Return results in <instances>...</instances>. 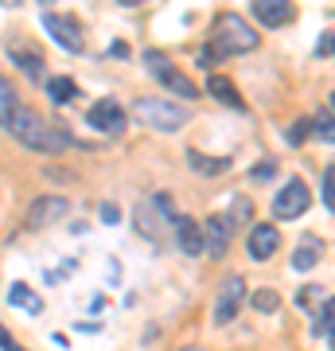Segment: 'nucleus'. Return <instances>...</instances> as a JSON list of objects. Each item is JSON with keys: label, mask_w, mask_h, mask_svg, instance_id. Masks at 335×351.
Masks as SVG:
<instances>
[{"label": "nucleus", "mask_w": 335, "mask_h": 351, "mask_svg": "<svg viewBox=\"0 0 335 351\" xmlns=\"http://www.w3.org/2000/svg\"><path fill=\"white\" fill-rule=\"evenodd\" d=\"M101 219H106V223H117V219H121V211H117L113 203H106V207H101Z\"/></svg>", "instance_id": "nucleus-30"}, {"label": "nucleus", "mask_w": 335, "mask_h": 351, "mask_svg": "<svg viewBox=\"0 0 335 351\" xmlns=\"http://www.w3.org/2000/svg\"><path fill=\"white\" fill-rule=\"evenodd\" d=\"M184 351H199V348H184Z\"/></svg>", "instance_id": "nucleus-33"}, {"label": "nucleus", "mask_w": 335, "mask_h": 351, "mask_svg": "<svg viewBox=\"0 0 335 351\" xmlns=\"http://www.w3.org/2000/svg\"><path fill=\"white\" fill-rule=\"evenodd\" d=\"M242 297H246V277H230L223 285V293H219V304H214V324H230L238 316V304H242Z\"/></svg>", "instance_id": "nucleus-8"}, {"label": "nucleus", "mask_w": 335, "mask_h": 351, "mask_svg": "<svg viewBox=\"0 0 335 351\" xmlns=\"http://www.w3.org/2000/svg\"><path fill=\"white\" fill-rule=\"evenodd\" d=\"M297 301H300V304H316V301H323V289H320V285H304V289L297 293Z\"/></svg>", "instance_id": "nucleus-27"}, {"label": "nucleus", "mask_w": 335, "mask_h": 351, "mask_svg": "<svg viewBox=\"0 0 335 351\" xmlns=\"http://www.w3.org/2000/svg\"><path fill=\"white\" fill-rule=\"evenodd\" d=\"M308 188H304V180H288L285 188L277 191V199H273V215L277 219H297V215L308 211Z\"/></svg>", "instance_id": "nucleus-4"}, {"label": "nucleus", "mask_w": 335, "mask_h": 351, "mask_svg": "<svg viewBox=\"0 0 335 351\" xmlns=\"http://www.w3.org/2000/svg\"><path fill=\"white\" fill-rule=\"evenodd\" d=\"M133 113H137L145 125L160 129V133H172V129L187 125L184 106H172V101H160V98H137L133 101Z\"/></svg>", "instance_id": "nucleus-3"}, {"label": "nucleus", "mask_w": 335, "mask_h": 351, "mask_svg": "<svg viewBox=\"0 0 335 351\" xmlns=\"http://www.w3.org/2000/svg\"><path fill=\"white\" fill-rule=\"evenodd\" d=\"M277 304H281V297H277L273 289H258L253 293V308L258 313H277Z\"/></svg>", "instance_id": "nucleus-21"}, {"label": "nucleus", "mask_w": 335, "mask_h": 351, "mask_svg": "<svg viewBox=\"0 0 335 351\" xmlns=\"http://www.w3.org/2000/svg\"><path fill=\"white\" fill-rule=\"evenodd\" d=\"M16 106V90L8 86V78H0V121L8 117V110Z\"/></svg>", "instance_id": "nucleus-22"}, {"label": "nucleus", "mask_w": 335, "mask_h": 351, "mask_svg": "<svg viewBox=\"0 0 335 351\" xmlns=\"http://www.w3.org/2000/svg\"><path fill=\"white\" fill-rule=\"evenodd\" d=\"M187 164H191V172H199V176H219V172L230 168L226 156H207V152H199V149L187 152Z\"/></svg>", "instance_id": "nucleus-14"}, {"label": "nucleus", "mask_w": 335, "mask_h": 351, "mask_svg": "<svg viewBox=\"0 0 335 351\" xmlns=\"http://www.w3.org/2000/svg\"><path fill=\"white\" fill-rule=\"evenodd\" d=\"M172 226H175V239H179V250H184V254H199V250H203V230H199L191 219L175 215Z\"/></svg>", "instance_id": "nucleus-13"}, {"label": "nucleus", "mask_w": 335, "mask_h": 351, "mask_svg": "<svg viewBox=\"0 0 335 351\" xmlns=\"http://www.w3.org/2000/svg\"><path fill=\"white\" fill-rule=\"evenodd\" d=\"M312 129L320 133V141H323V145H332V141H335V129H332V106H323V110H320V117L312 121Z\"/></svg>", "instance_id": "nucleus-20"}, {"label": "nucleus", "mask_w": 335, "mask_h": 351, "mask_svg": "<svg viewBox=\"0 0 335 351\" xmlns=\"http://www.w3.org/2000/svg\"><path fill=\"white\" fill-rule=\"evenodd\" d=\"M43 27L51 32V39L59 43V47H66V51H82L86 47V39H82V27L75 24V20H66V16H59V12H43Z\"/></svg>", "instance_id": "nucleus-6"}, {"label": "nucleus", "mask_w": 335, "mask_h": 351, "mask_svg": "<svg viewBox=\"0 0 335 351\" xmlns=\"http://www.w3.org/2000/svg\"><path fill=\"white\" fill-rule=\"evenodd\" d=\"M332 320H335V304L323 297V304H320V320H316V336H323L327 343H332Z\"/></svg>", "instance_id": "nucleus-19"}, {"label": "nucleus", "mask_w": 335, "mask_h": 351, "mask_svg": "<svg viewBox=\"0 0 335 351\" xmlns=\"http://www.w3.org/2000/svg\"><path fill=\"white\" fill-rule=\"evenodd\" d=\"M308 133H312V121H297V125L288 129V145H304Z\"/></svg>", "instance_id": "nucleus-25"}, {"label": "nucleus", "mask_w": 335, "mask_h": 351, "mask_svg": "<svg viewBox=\"0 0 335 351\" xmlns=\"http://www.w3.org/2000/svg\"><path fill=\"white\" fill-rule=\"evenodd\" d=\"M273 172H277V168H273L269 160H265V164H258V168H253L249 176H253V180H273Z\"/></svg>", "instance_id": "nucleus-28"}, {"label": "nucleus", "mask_w": 335, "mask_h": 351, "mask_svg": "<svg viewBox=\"0 0 335 351\" xmlns=\"http://www.w3.org/2000/svg\"><path fill=\"white\" fill-rule=\"evenodd\" d=\"M214 47H207V55L203 59H214V55H246V51L258 47V32L242 20V16L226 12L219 24H214Z\"/></svg>", "instance_id": "nucleus-2"}, {"label": "nucleus", "mask_w": 335, "mask_h": 351, "mask_svg": "<svg viewBox=\"0 0 335 351\" xmlns=\"http://www.w3.org/2000/svg\"><path fill=\"white\" fill-rule=\"evenodd\" d=\"M323 207H327V211L335 207V172L332 168H323Z\"/></svg>", "instance_id": "nucleus-24"}, {"label": "nucleus", "mask_w": 335, "mask_h": 351, "mask_svg": "<svg viewBox=\"0 0 335 351\" xmlns=\"http://www.w3.org/2000/svg\"><path fill=\"white\" fill-rule=\"evenodd\" d=\"M47 94H51V101H59V106H62V101H71V98L78 94V86L71 82V78H51V82H47Z\"/></svg>", "instance_id": "nucleus-17"}, {"label": "nucleus", "mask_w": 335, "mask_h": 351, "mask_svg": "<svg viewBox=\"0 0 335 351\" xmlns=\"http://www.w3.org/2000/svg\"><path fill=\"white\" fill-rule=\"evenodd\" d=\"M152 211H160L164 219H175V207H172V195H152Z\"/></svg>", "instance_id": "nucleus-26"}, {"label": "nucleus", "mask_w": 335, "mask_h": 351, "mask_svg": "<svg viewBox=\"0 0 335 351\" xmlns=\"http://www.w3.org/2000/svg\"><path fill=\"white\" fill-rule=\"evenodd\" d=\"M277 246H281V230H277L273 223H258L253 230H249V254H253L258 262L273 258Z\"/></svg>", "instance_id": "nucleus-10"}, {"label": "nucleus", "mask_w": 335, "mask_h": 351, "mask_svg": "<svg viewBox=\"0 0 335 351\" xmlns=\"http://www.w3.org/2000/svg\"><path fill=\"white\" fill-rule=\"evenodd\" d=\"M0 348H4V351H24L12 336H8V332H4V324H0Z\"/></svg>", "instance_id": "nucleus-29"}, {"label": "nucleus", "mask_w": 335, "mask_h": 351, "mask_svg": "<svg viewBox=\"0 0 335 351\" xmlns=\"http://www.w3.org/2000/svg\"><path fill=\"white\" fill-rule=\"evenodd\" d=\"M316 262H320V242H316V239H308V242H304V246L297 250L293 265H297V269H312Z\"/></svg>", "instance_id": "nucleus-18"}, {"label": "nucleus", "mask_w": 335, "mask_h": 351, "mask_svg": "<svg viewBox=\"0 0 335 351\" xmlns=\"http://www.w3.org/2000/svg\"><path fill=\"white\" fill-rule=\"evenodd\" d=\"M4 125L12 129V137L20 141V145L39 149V152H59V149H66V145H71L62 133H55V129H51L36 110H27V106H12V110H8V117H4Z\"/></svg>", "instance_id": "nucleus-1"}, {"label": "nucleus", "mask_w": 335, "mask_h": 351, "mask_svg": "<svg viewBox=\"0 0 335 351\" xmlns=\"http://www.w3.org/2000/svg\"><path fill=\"white\" fill-rule=\"evenodd\" d=\"M66 215H71V199H59V195H43V199L32 203V211H27V226L43 230V226L59 223V219H66Z\"/></svg>", "instance_id": "nucleus-7"}, {"label": "nucleus", "mask_w": 335, "mask_h": 351, "mask_svg": "<svg viewBox=\"0 0 335 351\" xmlns=\"http://www.w3.org/2000/svg\"><path fill=\"white\" fill-rule=\"evenodd\" d=\"M90 125L98 129V133H110V137H121L125 125H129V113H125V106H117L113 98L98 101L94 110H90Z\"/></svg>", "instance_id": "nucleus-5"}, {"label": "nucleus", "mask_w": 335, "mask_h": 351, "mask_svg": "<svg viewBox=\"0 0 335 351\" xmlns=\"http://www.w3.org/2000/svg\"><path fill=\"white\" fill-rule=\"evenodd\" d=\"M8 4H20V0H8Z\"/></svg>", "instance_id": "nucleus-35"}, {"label": "nucleus", "mask_w": 335, "mask_h": 351, "mask_svg": "<svg viewBox=\"0 0 335 351\" xmlns=\"http://www.w3.org/2000/svg\"><path fill=\"white\" fill-rule=\"evenodd\" d=\"M43 4H55V0H43Z\"/></svg>", "instance_id": "nucleus-34"}, {"label": "nucleus", "mask_w": 335, "mask_h": 351, "mask_svg": "<svg viewBox=\"0 0 335 351\" xmlns=\"http://www.w3.org/2000/svg\"><path fill=\"white\" fill-rule=\"evenodd\" d=\"M8 301H12V304H20V308H27L32 316H39V313H43V301H39V297H36V293H32V289L24 285V281H16V285L8 289Z\"/></svg>", "instance_id": "nucleus-16"}, {"label": "nucleus", "mask_w": 335, "mask_h": 351, "mask_svg": "<svg viewBox=\"0 0 335 351\" xmlns=\"http://www.w3.org/2000/svg\"><path fill=\"white\" fill-rule=\"evenodd\" d=\"M253 12L265 27H285L293 20V0H253Z\"/></svg>", "instance_id": "nucleus-11"}, {"label": "nucleus", "mask_w": 335, "mask_h": 351, "mask_svg": "<svg viewBox=\"0 0 335 351\" xmlns=\"http://www.w3.org/2000/svg\"><path fill=\"white\" fill-rule=\"evenodd\" d=\"M156 78H160V86H164V90H172V94H179V98H195V94H199L195 82H191L184 71H175L172 63L160 66V71H156Z\"/></svg>", "instance_id": "nucleus-12"}, {"label": "nucleus", "mask_w": 335, "mask_h": 351, "mask_svg": "<svg viewBox=\"0 0 335 351\" xmlns=\"http://www.w3.org/2000/svg\"><path fill=\"white\" fill-rule=\"evenodd\" d=\"M149 66H152V71H160V66H168V59H160V55L152 51V55H149Z\"/></svg>", "instance_id": "nucleus-32"}, {"label": "nucleus", "mask_w": 335, "mask_h": 351, "mask_svg": "<svg viewBox=\"0 0 335 351\" xmlns=\"http://www.w3.org/2000/svg\"><path fill=\"white\" fill-rule=\"evenodd\" d=\"M207 90H211L219 101H226L230 110H246V101H242V94H238L234 86H230V78H223V75H211V82H207Z\"/></svg>", "instance_id": "nucleus-15"}, {"label": "nucleus", "mask_w": 335, "mask_h": 351, "mask_svg": "<svg viewBox=\"0 0 335 351\" xmlns=\"http://www.w3.org/2000/svg\"><path fill=\"white\" fill-rule=\"evenodd\" d=\"M320 55H332V32H323V39H320Z\"/></svg>", "instance_id": "nucleus-31"}, {"label": "nucleus", "mask_w": 335, "mask_h": 351, "mask_svg": "<svg viewBox=\"0 0 335 351\" xmlns=\"http://www.w3.org/2000/svg\"><path fill=\"white\" fill-rule=\"evenodd\" d=\"M12 63H20L32 78H39V71H43V63H39V59H32V55H24V51H12Z\"/></svg>", "instance_id": "nucleus-23"}, {"label": "nucleus", "mask_w": 335, "mask_h": 351, "mask_svg": "<svg viewBox=\"0 0 335 351\" xmlns=\"http://www.w3.org/2000/svg\"><path fill=\"white\" fill-rule=\"evenodd\" d=\"M203 239H207V254L211 258H226V250H230V219L211 215L203 223Z\"/></svg>", "instance_id": "nucleus-9"}]
</instances>
